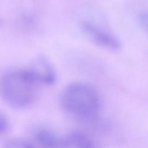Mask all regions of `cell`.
Masks as SVG:
<instances>
[{"label":"cell","instance_id":"cell-1","mask_svg":"<svg viewBox=\"0 0 148 148\" xmlns=\"http://www.w3.org/2000/svg\"><path fill=\"white\" fill-rule=\"evenodd\" d=\"M60 104L68 116L84 123L95 121L101 107L97 90L91 84L82 82L71 83L64 88L60 96Z\"/></svg>","mask_w":148,"mask_h":148},{"label":"cell","instance_id":"cell-2","mask_svg":"<svg viewBox=\"0 0 148 148\" xmlns=\"http://www.w3.org/2000/svg\"><path fill=\"white\" fill-rule=\"evenodd\" d=\"M39 84L28 69L12 70L0 79V95L8 106L21 109L34 102Z\"/></svg>","mask_w":148,"mask_h":148},{"label":"cell","instance_id":"cell-3","mask_svg":"<svg viewBox=\"0 0 148 148\" xmlns=\"http://www.w3.org/2000/svg\"><path fill=\"white\" fill-rule=\"evenodd\" d=\"M81 26L88 38L98 46L112 51L121 49V43L116 36L93 23L83 21Z\"/></svg>","mask_w":148,"mask_h":148},{"label":"cell","instance_id":"cell-4","mask_svg":"<svg viewBox=\"0 0 148 148\" xmlns=\"http://www.w3.org/2000/svg\"><path fill=\"white\" fill-rule=\"evenodd\" d=\"M28 69L39 84L52 85L56 81L55 69L49 60L44 56L35 59Z\"/></svg>","mask_w":148,"mask_h":148},{"label":"cell","instance_id":"cell-5","mask_svg":"<svg viewBox=\"0 0 148 148\" xmlns=\"http://www.w3.org/2000/svg\"><path fill=\"white\" fill-rule=\"evenodd\" d=\"M35 142L40 148H62L63 138L46 127L39 126L33 132Z\"/></svg>","mask_w":148,"mask_h":148},{"label":"cell","instance_id":"cell-6","mask_svg":"<svg viewBox=\"0 0 148 148\" xmlns=\"http://www.w3.org/2000/svg\"><path fill=\"white\" fill-rule=\"evenodd\" d=\"M62 148H95L91 139L83 132L72 131L63 138Z\"/></svg>","mask_w":148,"mask_h":148},{"label":"cell","instance_id":"cell-7","mask_svg":"<svg viewBox=\"0 0 148 148\" xmlns=\"http://www.w3.org/2000/svg\"><path fill=\"white\" fill-rule=\"evenodd\" d=\"M2 148H36L28 141L21 138H10L6 140Z\"/></svg>","mask_w":148,"mask_h":148},{"label":"cell","instance_id":"cell-8","mask_svg":"<svg viewBox=\"0 0 148 148\" xmlns=\"http://www.w3.org/2000/svg\"><path fill=\"white\" fill-rule=\"evenodd\" d=\"M138 20L140 27L148 34V10L139 13Z\"/></svg>","mask_w":148,"mask_h":148},{"label":"cell","instance_id":"cell-9","mask_svg":"<svg viewBox=\"0 0 148 148\" xmlns=\"http://www.w3.org/2000/svg\"><path fill=\"white\" fill-rule=\"evenodd\" d=\"M9 120L3 113L0 112V134L5 133L9 128Z\"/></svg>","mask_w":148,"mask_h":148}]
</instances>
